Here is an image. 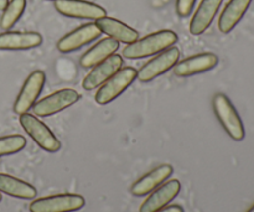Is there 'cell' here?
Segmentation results:
<instances>
[{"mask_svg":"<svg viewBox=\"0 0 254 212\" xmlns=\"http://www.w3.org/2000/svg\"><path fill=\"white\" fill-rule=\"evenodd\" d=\"M41 44L42 36L39 32L6 31L0 34V50H5V51L35 49Z\"/></svg>","mask_w":254,"mask_h":212,"instance_id":"obj_15","label":"cell"},{"mask_svg":"<svg viewBox=\"0 0 254 212\" xmlns=\"http://www.w3.org/2000/svg\"><path fill=\"white\" fill-rule=\"evenodd\" d=\"M217 64L218 57L215 54L203 52V54L188 57L180 62L178 61L173 67V72L178 77H190L193 74L210 71V70L215 69Z\"/></svg>","mask_w":254,"mask_h":212,"instance_id":"obj_12","label":"cell"},{"mask_svg":"<svg viewBox=\"0 0 254 212\" xmlns=\"http://www.w3.org/2000/svg\"><path fill=\"white\" fill-rule=\"evenodd\" d=\"M79 98H81V94L74 89H60V91L54 92L50 96L36 102L32 107V111L37 117L54 116V114L60 113L64 109L73 106L79 101Z\"/></svg>","mask_w":254,"mask_h":212,"instance_id":"obj_6","label":"cell"},{"mask_svg":"<svg viewBox=\"0 0 254 212\" xmlns=\"http://www.w3.org/2000/svg\"><path fill=\"white\" fill-rule=\"evenodd\" d=\"M155 212H184V209L179 205H170V206H165V208L160 209V210Z\"/></svg>","mask_w":254,"mask_h":212,"instance_id":"obj_24","label":"cell"},{"mask_svg":"<svg viewBox=\"0 0 254 212\" xmlns=\"http://www.w3.org/2000/svg\"><path fill=\"white\" fill-rule=\"evenodd\" d=\"M94 24L101 30L102 34H106L107 36L118 42L129 45L139 39V32L136 30L128 26L124 22L119 21V20L113 19V17H101V19L96 20Z\"/></svg>","mask_w":254,"mask_h":212,"instance_id":"obj_16","label":"cell"},{"mask_svg":"<svg viewBox=\"0 0 254 212\" xmlns=\"http://www.w3.org/2000/svg\"><path fill=\"white\" fill-rule=\"evenodd\" d=\"M101 30L97 27L96 24H84L82 26L77 27L76 30L71 31L69 34L64 35L62 39L57 42V50L62 54H68L73 52L83 47L84 45L94 41L101 36Z\"/></svg>","mask_w":254,"mask_h":212,"instance_id":"obj_10","label":"cell"},{"mask_svg":"<svg viewBox=\"0 0 254 212\" xmlns=\"http://www.w3.org/2000/svg\"><path fill=\"white\" fill-rule=\"evenodd\" d=\"M179 59H180V51H179L178 47H169V49L160 52L158 56L146 62L138 71L136 78L143 83L153 81L156 77L161 76L166 71L173 69L176 62L179 61Z\"/></svg>","mask_w":254,"mask_h":212,"instance_id":"obj_7","label":"cell"},{"mask_svg":"<svg viewBox=\"0 0 254 212\" xmlns=\"http://www.w3.org/2000/svg\"><path fill=\"white\" fill-rule=\"evenodd\" d=\"M57 12L73 19L98 20L107 16V11L99 5L84 0H55Z\"/></svg>","mask_w":254,"mask_h":212,"instance_id":"obj_8","label":"cell"},{"mask_svg":"<svg viewBox=\"0 0 254 212\" xmlns=\"http://www.w3.org/2000/svg\"><path fill=\"white\" fill-rule=\"evenodd\" d=\"M26 7V0H11L2 10L1 19H0V26L4 30H9L16 24L22 16Z\"/></svg>","mask_w":254,"mask_h":212,"instance_id":"obj_21","label":"cell"},{"mask_svg":"<svg viewBox=\"0 0 254 212\" xmlns=\"http://www.w3.org/2000/svg\"><path fill=\"white\" fill-rule=\"evenodd\" d=\"M119 49V42L111 37L102 39L101 41L97 42L96 45L91 47L86 54L82 55L79 64L84 69H92L96 65L101 64L102 61L108 59L109 56L114 54Z\"/></svg>","mask_w":254,"mask_h":212,"instance_id":"obj_19","label":"cell"},{"mask_svg":"<svg viewBox=\"0 0 254 212\" xmlns=\"http://www.w3.org/2000/svg\"><path fill=\"white\" fill-rule=\"evenodd\" d=\"M251 2L252 0H230L227 2L218 19V29L222 34H228L237 26L247 12Z\"/></svg>","mask_w":254,"mask_h":212,"instance_id":"obj_18","label":"cell"},{"mask_svg":"<svg viewBox=\"0 0 254 212\" xmlns=\"http://www.w3.org/2000/svg\"><path fill=\"white\" fill-rule=\"evenodd\" d=\"M20 124L24 128V131L31 137L32 141L37 144L41 149L49 153H56L61 149V143L56 138L51 129L37 119L36 117L30 113L20 114Z\"/></svg>","mask_w":254,"mask_h":212,"instance_id":"obj_3","label":"cell"},{"mask_svg":"<svg viewBox=\"0 0 254 212\" xmlns=\"http://www.w3.org/2000/svg\"><path fill=\"white\" fill-rule=\"evenodd\" d=\"M247 212H254V205H253V206H252V208H251V209H250V210H248Z\"/></svg>","mask_w":254,"mask_h":212,"instance_id":"obj_26","label":"cell"},{"mask_svg":"<svg viewBox=\"0 0 254 212\" xmlns=\"http://www.w3.org/2000/svg\"><path fill=\"white\" fill-rule=\"evenodd\" d=\"M50 1H55V0H50Z\"/></svg>","mask_w":254,"mask_h":212,"instance_id":"obj_28","label":"cell"},{"mask_svg":"<svg viewBox=\"0 0 254 212\" xmlns=\"http://www.w3.org/2000/svg\"><path fill=\"white\" fill-rule=\"evenodd\" d=\"M223 0H202L190 22V32L201 35L211 26Z\"/></svg>","mask_w":254,"mask_h":212,"instance_id":"obj_17","label":"cell"},{"mask_svg":"<svg viewBox=\"0 0 254 212\" xmlns=\"http://www.w3.org/2000/svg\"><path fill=\"white\" fill-rule=\"evenodd\" d=\"M212 104L216 117H217L218 122H220L221 126L226 131V133L233 141H243L246 136L245 127H243L240 114L237 113V111H236L235 106L230 101V98L226 94L217 93L213 97Z\"/></svg>","mask_w":254,"mask_h":212,"instance_id":"obj_2","label":"cell"},{"mask_svg":"<svg viewBox=\"0 0 254 212\" xmlns=\"http://www.w3.org/2000/svg\"><path fill=\"white\" fill-rule=\"evenodd\" d=\"M123 65V59L118 54H113L108 59L96 65L91 72L87 74L82 82V87L86 91H93L97 87L102 86L106 81H108L114 73L121 70Z\"/></svg>","mask_w":254,"mask_h":212,"instance_id":"obj_11","label":"cell"},{"mask_svg":"<svg viewBox=\"0 0 254 212\" xmlns=\"http://www.w3.org/2000/svg\"><path fill=\"white\" fill-rule=\"evenodd\" d=\"M25 146H26V139L20 134L0 137V158L19 153Z\"/></svg>","mask_w":254,"mask_h":212,"instance_id":"obj_22","label":"cell"},{"mask_svg":"<svg viewBox=\"0 0 254 212\" xmlns=\"http://www.w3.org/2000/svg\"><path fill=\"white\" fill-rule=\"evenodd\" d=\"M1 199H2V196H1V193H0V201H1Z\"/></svg>","mask_w":254,"mask_h":212,"instance_id":"obj_27","label":"cell"},{"mask_svg":"<svg viewBox=\"0 0 254 212\" xmlns=\"http://www.w3.org/2000/svg\"><path fill=\"white\" fill-rule=\"evenodd\" d=\"M178 41V35L171 30H160L129 44L123 50V56L129 60L144 59L163 52Z\"/></svg>","mask_w":254,"mask_h":212,"instance_id":"obj_1","label":"cell"},{"mask_svg":"<svg viewBox=\"0 0 254 212\" xmlns=\"http://www.w3.org/2000/svg\"><path fill=\"white\" fill-rule=\"evenodd\" d=\"M7 4H9V0H0V10H4Z\"/></svg>","mask_w":254,"mask_h":212,"instance_id":"obj_25","label":"cell"},{"mask_svg":"<svg viewBox=\"0 0 254 212\" xmlns=\"http://www.w3.org/2000/svg\"><path fill=\"white\" fill-rule=\"evenodd\" d=\"M0 193L22 200H31L36 198V189L34 186L7 174H0Z\"/></svg>","mask_w":254,"mask_h":212,"instance_id":"obj_20","label":"cell"},{"mask_svg":"<svg viewBox=\"0 0 254 212\" xmlns=\"http://www.w3.org/2000/svg\"><path fill=\"white\" fill-rule=\"evenodd\" d=\"M173 166L169 165V164H163V165L153 169L150 173L141 176L139 180H136L135 183L133 184V186H131L130 189L131 194H133L134 196H136V198L145 196L146 194L151 193V191L155 190L156 188H159L164 181L168 180V179L173 175Z\"/></svg>","mask_w":254,"mask_h":212,"instance_id":"obj_13","label":"cell"},{"mask_svg":"<svg viewBox=\"0 0 254 212\" xmlns=\"http://www.w3.org/2000/svg\"><path fill=\"white\" fill-rule=\"evenodd\" d=\"M46 76L42 71H34L25 81L19 96L14 104V112L16 114L27 113L34 107L45 86Z\"/></svg>","mask_w":254,"mask_h":212,"instance_id":"obj_9","label":"cell"},{"mask_svg":"<svg viewBox=\"0 0 254 212\" xmlns=\"http://www.w3.org/2000/svg\"><path fill=\"white\" fill-rule=\"evenodd\" d=\"M196 0H176V12L180 17H186L192 12Z\"/></svg>","mask_w":254,"mask_h":212,"instance_id":"obj_23","label":"cell"},{"mask_svg":"<svg viewBox=\"0 0 254 212\" xmlns=\"http://www.w3.org/2000/svg\"><path fill=\"white\" fill-rule=\"evenodd\" d=\"M86 205L83 196L77 194H59L32 201L30 212H74Z\"/></svg>","mask_w":254,"mask_h":212,"instance_id":"obj_5","label":"cell"},{"mask_svg":"<svg viewBox=\"0 0 254 212\" xmlns=\"http://www.w3.org/2000/svg\"><path fill=\"white\" fill-rule=\"evenodd\" d=\"M136 74H138V71L134 67H124V69L119 70L108 81L104 82L101 88L97 91L96 96H94L97 103L104 106V104L113 102L133 83L134 79L136 78Z\"/></svg>","mask_w":254,"mask_h":212,"instance_id":"obj_4","label":"cell"},{"mask_svg":"<svg viewBox=\"0 0 254 212\" xmlns=\"http://www.w3.org/2000/svg\"><path fill=\"white\" fill-rule=\"evenodd\" d=\"M180 190V181L176 180V179L169 180L168 183L154 190L153 194L141 204L140 212H155L165 208L169 203H171L179 195Z\"/></svg>","mask_w":254,"mask_h":212,"instance_id":"obj_14","label":"cell"}]
</instances>
